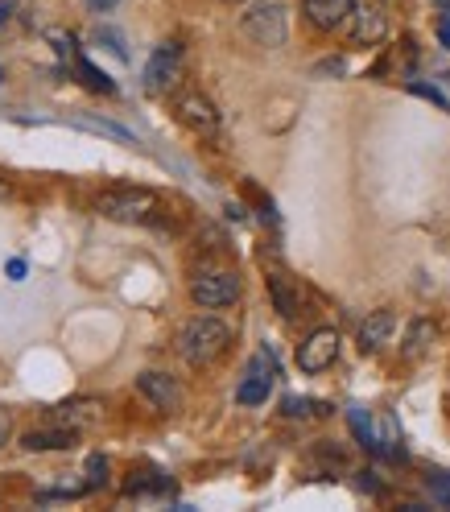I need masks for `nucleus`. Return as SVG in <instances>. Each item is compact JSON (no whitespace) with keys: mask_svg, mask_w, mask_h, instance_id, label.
Returning a JSON list of instances; mask_svg holds the SVG:
<instances>
[{"mask_svg":"<svg viewBox=\"0 0 450 512\" xmlns=\"http://www.w3.org/2000/svg\"><path fill=\"white\" fill-rule=\"evenodd\" d=\"M228 347H232V327L215 314L190 318V323L178 331V356L190 368H211L215 360L228 356Z\"/></svg>","mask_w":450,"mask_h":512,"instance_id":"f257e3e1","label":"nucleus"},{"mask_svg":"<svg viewBox=\"0 0 450 512\" xmlns=\"http://www.w3.org/2000/svg\"><path fill=\"white\" fill-rule=\"evenodd\" d=\"M240 29H244V38H252L256 46L277 50L289 38V13H285L281 0H261V5H252L240 17Z\"/></svg>","mask_w":450,"mask_h":512,"instance_id":"f03ea898","label":"nucleus"},{"mask_svg":"<svg viewBox=\"0 0 450 512\" xmlns=\"http://www.w3.org/2000/svg\"><path fill=\"white\" fill-rule=\"evenodd\" d=\"M157 195L153 190H108V195H100V215L104 219H116V223H153L157 219Z\"/></svg>","mask_w":450,"mask_h":512,"instance_id":"7ed1b4c3","label":"nucleus"},{"mask_svg":"<svg viewBox=\"0 0 450 512\" xmlns=\"http://www.w3.org/2000/svg\"><path fill=\"white\" fill-rule=\"evenodd\" d=\"M240 298V277L228 269H215V273H199L190 281V302L199 310H223Z\"/></svg>","mask_w":450,"mask_h":512,"instance_id":"20e7f679","label":"nucleus"},{"mask_svg":"<svg viewBox=\"0 0 450 512\" xmlns=\"http://www.w3.org/2000/svg\"><path fill=\"white\" fill-rule=\"evenodd\" d=\"M178 79H182V46L162 42V46H157V50L149 54L141 83H145V91H149V95H166Z\"/></svg>","mask_w":450,"mask_h":512,"instance_id":"39448f33","label":"nucleus"},{"mask_svg":"<svg viewBox=\"0 0 450 512\" xmlns=\"http://www.w3.org/2000/svg\"><path fill=\"white\" fill-rule=\"evenodd\" d=\"M335 360H339V331H335V327L310 331V335L302 339V347H298V368H302L306 376L327 372Z\"/></svg>","mask_w":450,"mask_h":512,"instance_id":"423d86ee","label":"nucleus"},{"mask_svg":"<svg viewBox=\"0 0 450 512\" xmlns=\"http://www.w3.org/2000/svg\"><path fill=\"white\" fill-rule=\"evenodd\" d=\"M174 112H178V120L190 128V133H199V137H215L219 133V112L199 91H182L174 100Z\"/></svg>","mask_w":450,"mask_h":512,"instance_id":"0eeeda50","label":"nucleus"},{"mask_svg":"<svg viewBox=\"0 0 450 512\" xmlns=\"http://www.w3.org/2000/svg\"><path fill=\"white\" fill-rule=\"evenodd\" d=\"M273 376H277V360L269 351H256L252 364H248V376L236 389V401L240 405H265L269 401V389H273Z\"/></svg>","mask_w":450,"mask_h":512,"instance_id":"6e6552de","label":"nucleus"},{"mask_svg":"<svg viewBox=\"0 0 450 512\" xmlns=\"http://www.w3.org/2000/svg\"><path fill=\"white\" fill-rule=\"evenodd\" d=\"M137 389H141V397L157 409V413H178L182 409V384L174 380V376H166V372H141L137 376Z\"/></svg>","mask_w":450,"mask_h":512,"instance_id":"1a4fd4ad","label":"nucleus"},{"mask_svg":"<svg viewBox=\"0 0 450 512\" xmlns=\"http://www.w3.org/2000/svg\"><path fill=\"white\" fill-rule=\"evenodd\" d=\"M302 13L314 29H323V34H335L339 25L351 21L356 13V0H302Z\"/></svg>","mask_w":450,"mask_h":512,"instance_id":"9d476101","label":"nucleus"},{"mask_svg":"<svg viewBox=\"0 0 450 512\" xmlns=\"http://www.w3.org/2000/svg\"><path fill=\"white\" fill-rule=\"evenodd\" d=\"M79 442L75 426H50V430H29L21 438V446L29 455H46V451H71V446Z\"/></svg>","mask_w":450,"mask_h":512,"instance_id":"9b49d317","label":"nucleus"},{"mask_svg":"<svg viewBox=\"0 0 450 512\" xmlns=\"http://www.w3.org/2000/svg\"><path fill=\"white\" fill-rule=\"evenodd\" d=\"M380 38H384V13L372 5H356V13H351V42L376 46Z\"/></svg>","mask_w":450,"mask_h":512,"instance_id":"f8f14e48","label":"nucleus"},{"mask_svg":"<svg viewBox=\"0 0 450 512\" xmlns=\"http://www.w3.org/2000/svg\"><path fill=\"white\" fill-rule=\"evenodd\" d=\"M393 327H397L393 310H376V314H368V318H364V327H360V351H364V356H372V351H380L384 343H389Z\"/></svg>","mask_w":450,"mask_h":512,"instance_id":"ddd939ff","label":"nucleus"},{"mask_svg":"<svg viewBox=\"0 0 450 512\" xmlns=\"http://www.w3.org/2000/svg\"><path fill=\"white\" fill-rule=\"evenodd\" d=\"M54 418L67 426H91L100 418V401H62V405H54Z\"/></svg>","mask_w":450,"mask_h":512,"instance_id":"4468645a","label":"nucleus"},{"mask_svg":"<svg viewBox=\"0 0 450 512\" xmlns=\"http://www.w3.org/2000/svg\"><path fill=\"white\" fill-rule=\"evenodd\" d=\"M430 343H434V323H426V318H417V323L409 327V335H405L401 356H405V360H422L426 351H430Z\"/></svg>","mask_w":450,"mask_h":512,"instance_id":"2eb2a0df","label":"nucleus"},{"mask_svg":"<svg viewBox=\"0 0 450 512\" xmlns=\"http://www.w3.org/2000/svg\"><path fill=\"white\" fill-rule=\"evenodd\" d=\"M269 294H273V306L281 310V318H294L298 314V290L289 285L285 273H269Z\"/></svg>","mask_w":450,"mask_h":512,"instance_id":"dca6fc26","label":"nucleus"},{"mask_svg":"<svg viewBox=\"0 0 450 512\" xmlns=\"http://www.w3.org/2000/svg\"><path fill=\"white\" fill-rule=\"evenodd\" d=\"M347 422H351V430H356V438H360L364 451H372V455H380V451H384L380 438H376V430H372V418H368L364 409H347Z\"/></svg>","mask_w":450,"mask_h":512,"instance_id":"f3484780","label":"nucleus"},{"mask_svg":"<svg viewBox=\"0 0 450 512\" xmlns=\"http://www.w3.org/2000/svg\"><path fill=\"white\" fill-rule=\"evenodd\" d=\"M285 413L289 418H327L331 405L327 401H306V397H285Z\"/></svg>","mask_w":450,"mask_h":512,"instance_id":"a211bd4d","label":"nucleus"},{"mask_svg":"<svg viewBox=\"0 0 450 512\" xmlns=\"http://www.w3.org/2000/svg\"><path fill=\"white\" fill-rule=\"evenodd\" d=\"M75 67H79V75H83V83H87L91 91H104V95H112V91H116V83H112L104 71H95L83 54H75Z\"/></svg>","mask_w":450,"mask_h":512,"instance_id":"6ab92c4d","label":"nucleus"},{"mask_svg":"<svg viewBox=\"0 0 450 512\" xmlns=\"http://www.w3.org/2000/svg\"><path fill=\"white\" fill-rule=\"evenodd\" d=\"M426 488H430V496H434L442 508H450V471H430V475H426Z\"/></svg>","mask_w":450,"mask_h":512,"instance_id":"aec40b11","label":"nucleus"},{"mask_svg":"<svg viewBox=\"0 0 450 512\" xmlns=\"http://www.w3.org/2000/svg\"><path fill=\"white\" fill-rule=\"evenodd\" d=\"M108 484V459L104 455H91L87 459V492L91 488H104Z\"/></svg>","mask_w":450,"mask_h":512,"instance_id":"412c9836","label":"nucleus"},{"mask_svg":"<svg viewBox=\"0 0 450 512\" xmlns=\"http://www.w3.org/2000/svg\"><path fill=\"white\" fill-rule=\"evenodd\" d=\"M335 75H347V62L343 58H323L310 67V79H335Z\"/></svg>","mask_w":450,"mask_h":512,"instance_id":"4be33fe9","label":"nucleus"},{"mask_svg":"<svg viewBox=\"0 0 450 512\" xmlns=\"http://www.w3.org/2000/svg\"><path fill=\"white\" fill-rule=\"evenodd\" d=\"M95 42H104L116 58H124L128 62V50H124V42H120V34H112V29H100V34H95Z\"/></svg>","mask_w":450,"mask_h":512,"instance_id":"5701e85b","label":"nucleus"},{"mask_svg":"<svg viewBox=\"0 0 450 512\" xmlns=\"http://www.w3.org/2000/svg\"><path fill=\"white\" fill-rule=\"evenodd\" d=\"M9 438H13V418H9V409H0V451L9 446Z\"/></svg>","mask_w":450,"mask_h":512,"instance_id":"b1692460","label":"nucleus"},{"mask_svg":"<svg viewBox=\"0 0 450 512\" xmlns=\"http://www.w3.org/2000/svg\"><path fill=\"white\" fill-rule=\"evenodd\" d=\"M409 91H413V95H426V100H434V104H442V91H434V87H426V83H409Z\"/></svg>","mask_w":450,"mask_h":512,"instance_id":"393cba45","label":"nucleus"},{"mask_svg":"<svg viewBox=\"0 0 450 512\" xmlns=\"http://www.w3.org/2000/svg\"><path fill=\"white\" fill-rule=\"evenodd\" d=\"M116 5H120V0H87V9H91V13H112Z\"/></svg>","mask_w":450,"mask_h":512,"instance_id":"a878e982","label":"nucleus"},{"mask_svg":"<svg viewBox=\"0 0 450 512\" xmlns=\"http://www.w3.org/2000/svg\"><path fill=\"white\" fill-rule=\"evenodd\" d=\"M9 277L21 281V277H25V261H9Z\"/></svg>","mask_w":450,"mask_h":512,"instance_id":"bb28decb","label":"nucleus"},{"mask_svg":"<svg viewBox=\"0 0 450 512\" xmlns=\"http://www.w3.org/2000/svg\"><path fill=\"white\" fill-rule=\"evenodd\" d=\"M9 13H13V5H9V0H5V5H0V25H5V21H9Z\"/></svg>","mask_w":450,"mask_h":512,"instance_id":"cd10ccee","label":"nucleus"},{"mask_svg":"<svg viewBox=\"0 0 450 512\" xmlns=\"http://www.w3.org/2000/svg\"><path fill=\"white\" fill-rule=\"evenodd\" d=\"M0 199H9V186H5V178H0Z\"/></svg>","mask_w":450,"mask_h":512,"instance_id":"c85d7f7f","label":"nucleus"},{"mask_svg":"<svg viewBox=\"0 0 450 512\" xmlns=\"http://www.w3.org/2000/svg\"><path fill=\"white\" fill-rule=\"evenodd\" d=\"M223 5H244V0H223Z\"/></svg>","mask_w":450,"mask_h":512,"instance_id":"c756f323","label":"nucleus"}]
</instances>
